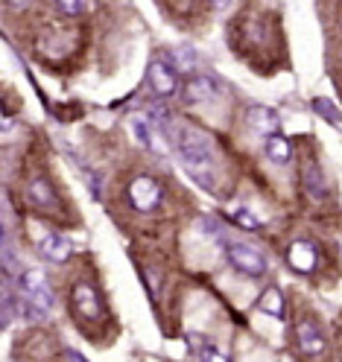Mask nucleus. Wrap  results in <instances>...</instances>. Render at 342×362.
<instances>
[{"mask_svg":"<svg viewBox=\"0 0 342 362\" xmlns=\"http://www.w3.org/2000/svg\"><path fill=\"white\" fill-rule=\"evenodd\" d=\"M176 146H178V158L185 170L199 181V185H211L214 178V155L208 146V138L202 132L185 126L176 132Z\"/></svg>","mask_w":342,"mask_h":362,"instance_id":"nucleus-1","label":"nucleus"},{"mask_svg":"<svg viewBox=\"0 0 342 362\" xmlns=\"http://www.w3.org/2000/svg\"><path fill=\"white\" fill-rule=\"evenodd\" d=\"M74 307L79 310V315H85V319H100L103 315L100 296H97V289L91 284H79L74 289Z\"/></svg>","mask_w":342,"mask_h":362,"instance_id":"nucleus-8","label":"nucleus"},{"mask_svg":"<svg viewBox=\"0 0 342 362\" xmlns=\"http://www.w3.org/2000/svg\"><path fill=\"white\" fill-rule=\"evenodd\" d=\"M199 351V356L202 359H211V362H228V356L222 354V351H217L214 345H205V348H196Z\"/></svg>","mask_w":342,"mask_h":362,"instance_id":"nucleus-19","label":"nucleus"},{"mask_svg":"<svg viewBox=\"0 0 342 362\" xmlns=\"http://www.w3.org/2000/svg\"><path fill=\"white\" fill-rule=\"evenodd\" d=\"M258 310L272 315V319H284V292L281 289H266L261 301H258Z\"/></svg>","mask_w":342,"mask_h":362,"instance_id":"nucleus-13","label":"nucleus"},{"mask_svg":"<svg viewBox=\"0 0 342 362\" xmlns=\"http://www.w3.org/2000/svg\"><path fill=\"white\" fill-rule=\"evenodd\" d=\"M18 289H21V298L27 304H33L38 313L50 310L53 307V289H50V281L44 275L41 269H24L18 275Z\"/></svg>","mask_w":342,"mask_h":362,"instance_id":"nucleus-2","label":"nucleus"},{"mask_svg":"<svg viewBox=\"0 0 342 362\" xmlns=\"http://www.w3.org/2000/svg\"><path fill=\"white\" fill-rule=\"evenodd\" d=\"M30 199L35 202V205H41V208H53L56 205V193H53L50 181L44 178V175H38V178L30 181Z\"/></svg>","mask_w":342,"mask_h":362,"instance_id":"nucleus-12","label":"nucleus"},{"mask_svg":"<svg viewBox=\"0 0 342 362\" xmlns=\"http://www.w3.org/2000/svg\"><path fill=\"white\" fill-rule=\"evenodd\" d=\"M6 6H12V9H27V6H33V0H6Z\"/></svg>","mask_w":342,"mask_h":362,"instance_id":"nucleus-21","label":"nucleus"},{"mask_svg":"<svg viewBox=\"0 0 342 362\" xmlns=\"http://www.w3.org/2000/svg\"><path fill=\"white\" fill-rule=\"evenodd\" d=\"M304 185L310 187V193H313V196H322V193H325L322 173H319V167H316V164H310V167H307V173H304Z\"/></svg>","mask_w":342,"mask_h":362,"instance_id":"nucleus-16","label":"nucleus"},{"mask_svg":"<svg viewBox=\"0 0 342 362\" xmlns=\"http://www.w3.org/2000/svg\"><path fill=\"white\" fill-rule=\"evenodd\" d=\"M214 4H217V6H225V4H228V0H214Z\"/></svg>","mask_w":342,"mask_h":362,"instance_id":"nucleus-22","label":"nucleus"},{"mask_svg":"<svg viewBox=\"0 0 342 362\" xmlns=\"http://www.w3.org/2000/svg\"><path fill=\"white\" fill-rule=\"evenodd\" d=\"M246 123L249 129H252L255 134H263V138H269V134H278V115L266 105H252L246 111Z\"/></svg>","mask_w":342,"mask_h":362,"instance_id":"nucleus-5","label":"nucleus"},{"mask_svg":"<svg viewBox=\"0 0 342 362\" xmlns=\"http://www.w3.org/2000/svg\"><path fill=\"white\" fill-rule=\"evenodd\" d=\"M132 134L138 138L141 146H147V149H161V144H158V138H155V129H152L144 117H132Z\"/></svg>","mask_w":342,"mask_h":362,"instance_id":"nucleus-15","label":"nucleus"},{"mask_svg":"<svg viewBox=\"0 0 342 362\" xmlns=\"http://www.w3.org/2000/svg\"><path fill=\"white\" fill-rule=\"evenodd\" d=\"M53 4L64 15H82V9H85V0H53Z\"/></svg>","mask_w":342,"mask_h":362,"instance_id":"nucleus-18","label":"nucleus"},{"mask_svg":"<svg viewBox=\"0 0 342 362\" xmlns=\"http://www.w3.org/2000/svg\"><path fill=\"white\" fill-rule=\"evenodd\" d=\"M185 97H188L190 103H208L211 97H217V88H214L211 79H193V82H188V88H185Z\"/></svg>","mask_w":342,"mask_h":362,"instance_id":"nucleus-14","label":"nucleus"},{"mask_svg":"<svg viewBox=\"0 0 342 362\" xmlns=\"http://www.w3.org/2000/svg\"><path fill=\"white\" fill-rule=\"evenodd\" d=\"M129 202H132V208H138L144 214L155 211L158 202H161V187H158V181L149 178V175L132 178V185H129Z\"/></svg>","mask_w":342,"mask_h":362,"instance_id":"nucleus-4","label":"nucleus"},{"mask_svg":"<svg viewBox=\"0 0 342 362\" xmlns=\"http://www.w3.org/2000/svg\"><path fill=\"white\" fill-rule=\"evenodd\" d=\"M313 105H316V111H319V115H325V117H331V120H336V111L331 108V103H325V100H316Z\"/></svg>","mask_w":342,"mask_h":362,"instance_id":"nucleus-20","label":"nucleus"},{"mask_svg":"<svg viewBox=\"0 0 342 362\" xmlns=\"http://www.w3.org/2000/svg\"><path fill=\"white\" fill-rule=\"evenodd\" d=\"M225 257H228V263H232L237 272H243V275H249V278H261L266 272L263 255L255 252V248L246 245V243H232L225 248Z\"/></svg>","mask_w":342,"mask_h":362,"instance_id":"nucleus-3","label":"nucleus"},{"mask_svg":"<svg viewBox=\"0 0 342 362\" xmlns=\"http://www.w3.org/2000/svg\"><path fill=\"white\" fill-rule=\"evenodd\" d=\"M266 158L272 164H287L292 158L290 141L284 138V134H269V138H266Z\"/></svg>","mask_w":342,"mask_h":362,"instance_id":"nucleus-11","label":"nucleus"},{"mask_svg":"<svg viewBox=\"0 0 342 362\" xmlns=\"http://www.w3.org/2000/svg\"><path fill=\"white\" fill-rule=\"evenodd\" d=\"M287 260H290V266H292L295 272H313V266H316V248H313L310 243L299 240V243L290 245Z\"/></svg>","mask_w":342,"mask_h":362,"instance_id":"nucleus-10","label":"nucleus"},{"mask_svg":"<svg viewBox=\"0 0 342 362\" xmlns=\"http://www.w3.org/2000/svg\"><path fill=\"white\" fill-rule=\"evenodd\" d=\"M232 216H234V222L240 225V228H246V231H258V228H261V222H258V216H255L252 211L234 208V211H232Z\"/></svg>","mask_w":342,"mask_h":362,"instance_id":"nucleus-17","label":"nucleus"},{"mask_svg":"<svg viewBox=\"0 0 342 362\" xmlns=\"http://www.w3.org/2000/svg\"><path fill=\"white\" fill-rule=\"evenodd\" d=\"M38 252L47 257V260H53V263H64L67 257H71V243H67L62 234H44L41 240H38Z\"/></svg>","mask_w":342,"mask_h":362,"instance_id":"nucleus-9","label":"nucleus"},{"mask_svg":"<svg viewBox=\"0 0 342 362\" xmlns=\"http://www.w3.org/2000/svg\"><path fill=\"white\" fill-rule=\"evenodd\" d=\"M149 85L158 97H170L176 94V88H178V79L173 74V67L167 62H152L149 64Z\"/></svg>","mask_w":342,"mask_h":362,"instance_id":"nucleus-7","label":"nucleus"},{"mask_svg":"<svg viewBox=\"0 0 342 362\" xmlns=\"http://www.w3.org/2000/svg\"><path fill=\"white\" fill-rule=\"evenodd\" d=\"M295 336H299V348H302V354H307V356H319V354L325 351V333L319 330L316 322H310V319L299 322V327H295Z\"/></svg>","mask_w":342,"mask_h":362,"instance_id":"nucleus-6","label":"nucleus"}]
</instances>
